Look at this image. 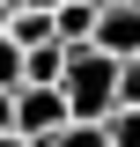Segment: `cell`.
<instances>
[{
  "mask_svg": "<svg viewBox=\"0 0 140 147\" xmlns=\"http://www.w3.org/2000/svg\"><path fill=\"white\" fill-rule=\"evenodd\" d=\"M59 96H67V110H74V125H103L111 110L125 103V66L111 52H74L67 59V74H59Z\"/></svg>",
  "mask_w": 140,
  "mask_h": 147,
  "instance_id": "obj_1",
  "label": "cell"
},
{
  "mask_svg": "<svg viewBox=\"0 0 140 147\" xmlns=\"http://www.w3.org/2000/svg\"><path fill=\"white\" fill-rule=\"evenodd\" d=\"M67 125H74V110H67L59 88H22V96H15V132H22L30 147H52Z\"/></svg>",
  "mask_w": 140,
  "mask_h": 147,
  "instance_id": "obj_2",
  "label": "cell"
},
{
  "mask_svg": "<svg viewBox=\"0 0 140 147\" xmlns=\"http://www.w3.org/2000/svg\"><path fill=\"white\" fill-rule=\"evenodd\" d=\"M96 52H111L118 66L140 59V0H111L103 22H96Z\"/></svg>",
  "mask_w": 140,
  "mask_h": 147,
  "instance_id": "obj_3",
  "label": "cell"
},
{
  "mask_svg": "<svg viewBox=\"0 0 140 147\" xmlns=\"http://www.w3.org/2000/svg\"><path fill=\"white\" fill-rule=\"evenodd\" d=\"M96 22H103V0H67L52 15V30H59L67 52H88V44H96Z\"/></svg>",
  "mask_w": 140,
  "mask_h": 147,
  "instance_id": "obj_4",
  "label": "cell"
},
{
  "mask_svg": "<svg viewBox=\"0 0 140 147\" xmlns=\"http://www.w3.org/2000/svg\"><path fill=\"white\" fill-rule=\"evenodd\" d=\"M30 88V66H22V44L0 30V96H22Z\"/></svg>",
  "mask_w": 140,
  "mask_h": 147,
  "instance_id": "obj_5",
  "label": "cell"
},
{
  "mask_svg": "<svg viewBox=\"0 0 140 147\" xmlns=\"http://www.w3.org/2000/svg\"><path fill=\"white\" fill-rule=\"evenodd\" d=\"M7 37H15L22 52H37V44H59V30H52V15H7Z\"/></svg>",
  "mask_w": 140,
  "mask_h": 147,
  "instance_id": "obj_6",
  "label": "cell"
},
{
  "mask_svg": "<svg viewBox=\"0 0 140 147\" xmlns=\"http://www.w3.org/2000/svg\"><path fill=\"white\" fill-rule=\"evenodd\" d=\"M103 140L111 147H140V103H118V110H111V118H103Z\"/></svg>",
  "mask_w": 140,
  "mask_h": 147,
  "instance_id": "obj_7",
  "label": "cell"
},
{
  "mask_svg": "<svg viewBox=\"0 0 140 147\" xmlns=\"http://www.w3.org/2000/svg\"><path fill=\"white\" fill-rule=\"evenodd\" d=\"M52 147H111V140H103V125H67Z\"/></svg>",
  "mask_w": 140,
  "mask_h": 147,
  "instance_id": "obj_8",
  "label": "cell"
},
{
  "mask_svg": "<svg viewBox=\"0 0 140 147\" xmlns=\"http://www.w3.org/2000/svg\"><path fill=\"white\" fill-rule=\"evenodd\" d=\"M67 0H7V15H59Z\"/></svg>",
  "mask_w": 140,
  "mask_h": 147,
  "instance_id": "obj_9",
  "label": "cell"
},
{
  "mask_svg": "<svg viewBox=\"0 0 140 147\" xmlns=\"http://www.w3.org/2000/svg\"><path fill=\"white\" fill-rule=\"evenodd\" d=\"M125 103H140V59L125 66Z\"/></svg>",
  "mask_w": 140,
  "mask_h": 147,
  "instance_id": "obj_10",
  "label": "cell"
},
{
  "mask_svg": "<svg viewBox=\"0 0 140 147\" xmlns=\"http://www.w3.org/2000/svg\"><path fill=\"white\" fill-rule=\"evenodd\" d=\"M0 132H15V96H0Z\"/></svg>",
  "mask_w": 140,
  "mask_h": 147,
  "instance_id": "obj_11",
  "label": "cell"
},
{
  "mask_svg": "<svg viewBox=\"0 0 140 147\" xmlns=\"http://www.w3.org/2000/svg\"><path fill=\"white\" fill-rule=\"evenodd\" d=\"M0 147H30V140H22V132H0Z\"/></svg>",
  "mask_w": 140,
  "mask_h": 147,
  "instance_id": "obj_12",
  "label": "cell"
},
{
  "mask_svg": "<svg viewBox=\"0 0 140 147\" xmlns=\"http://www.w3.org/2000/svg\"><path fill=\"white\" fill-rule=\"evenodd\" d=\"M0 30H7V0H0Z\"/></svg>",
  "mask_w": 140,
  "mask_h": 147,
  "instance_id": "obj_13",
  "label": "cell"
},
{
  "mask_svg": "<svg viewBox=\"0 0 140 147\" xmlns=\"http://www.w3.org/2000/svg\"><path fill=\"white\" fill-rule=\"evenodd\" d=\"M103 7H111V0H103Z\"/></svg>",
  "mask_w": 140,
  "mask_h": 147,
  "instance_id": "obj_14",
  "label": "cell"
}]
</instances>
